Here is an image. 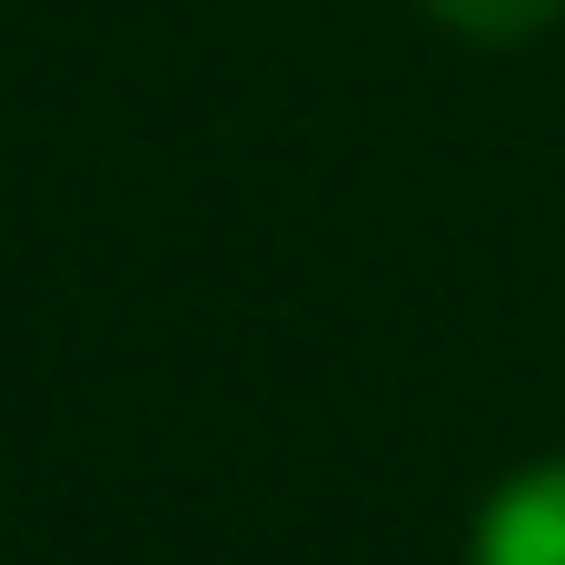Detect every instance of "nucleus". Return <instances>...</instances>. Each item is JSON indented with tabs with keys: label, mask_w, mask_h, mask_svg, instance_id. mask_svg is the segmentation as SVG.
<instances>
[{
	"label": "nucleus",
	"mask_w": 565,
	"mask_h": 565,
	"mask_svg": "<svg viewBox=\"0 0 565 565\" xmlns=\"http://www.w3.org/2000/svg\"><path fill=\"white\" fill-rule=\"evenodd\" d=\"M467 565H565V457L516 467V477L477 507Z\"/></svg>",
	"instance_id": "1"
},
{
	"label": "nucleus",
	"mask_w": 565,
	"mask_h": 565,
	"mask_svg": "<svg viewBox=\"0 0 565 565\" xmlns=\"http://www.w3.org/2000/svg\"><path fill=\"white\" fill-rule=\"evenodd\" d=\"M427 10H437L457 40H536L565 0H427Z\"/></svg>",
	"instance_id": "2"
}]
</instances>
